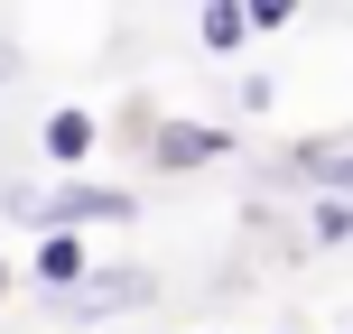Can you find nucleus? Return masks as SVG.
<instances>
[{"mask_svg":"<svg viewBox=\"0 0 353 334\" xmlns=\"http://www.w3.org/2000/svg\"><path fill=\"white\" fill-rule=\"evenodd\" d=\"M0 213H10V223H28V232H84V223H130V213H140V195L93 186V176H65L56 195H37V186H0Z\"/></svg>","mask_w":353,"mask_h":334,"instance_id":"1","label":"nucleus"},{"mask_svg":"<svg viewBox=\"0 0 353 334\" xmlns=\"http://www.w3.org/2000/svg\"><path fill=\"white\" fill-rule=\"evenodd\" d=\"M149 158L159 167H214V158H232V130L223 121H168V130H149Z\"/></svg>","mask_w":353,"mask_h":334,"instance_id":"2","label":"nucleus"},{"mask_svg":"<svg viewBox=\"0 0 353 334\" xmlns=\"http://www.w3.org/2000/svg\"><path fill=\"white\" fill-rule=\"evenodd\" d=\"M28 279L47 288V298H74V288L93 279V251H84V232H37V260H28Z\"/></svg>","mask_w":353,"mask_h":334,"instance_id":"3","label":"nucleus"},{"mask_svg":"<svg viewBox=\"0 0 353 334\" xmlns=\"http://www.w3.org/2000/svg\"><path fill=\"white\" fill-rule=\"evenodd\" d=\"M159 298V279L149 269H121V279H84L74 298H56V306H74V316H112V306H149Z\"/></svg>","mask_w":353,"mask_h":334,"instance_id":"4","label":"nucleus"},{"mask_svg":"<svg viewBox=\"0 0 353 334\" xmlns=\"http://www.w3.org/2000/svg\"><path fill=\"white\" fill-rule=\"evenodd\" d=\"M93 140H103V121H93V112H47V130H37V149H47L56 167H74V158H93Z\"/></svg>","mask_w":353,"mask_h":334,"instance_id":"5","label":"nucleus"},{"mask_svg":"<svg viewBox=\"0 0 353 334\" xmlns=\"http://www.w3.org/2000/svg\"><path fill=\"white\" fill-rule=\"evenodd\" d=\"M298 167L316 176L335 205H353V140H307V149H298Z\"/></svg>","mask_w":353,"mask_h":334,"instance_id":"6","label":"nucleus"},{"mask_svg":"<svg viewBox=\"0 0 353 334\" xmlns=\"http://www.w3.org/2000/svg\"><path fill=\"white\" fill-rule=\"evenodd\" d=\"M195 47H205V56H242V47H251L242 0H205V10H195Z\"/></svg>","mask_w":353,"mask_h":334,"instance_id":"7","label":"nucleus"},{"mask_svg":"<svg viewBox=\"0 0 353 334\" xmlns=\"http://www.w3.org/2000/svg\"><path fill=\"white\" fill-rule=\"evenodd\" d=\"M307 232H316V242H353V205H335V195H316V213H307Z\"/></svg>","mask_w":353,"mask_h":334,"instance_id":"8","label":"nucleus"},{"mask_svg":"<svg viewBox=\"0 0 353 334\" xmlns=\"http://www.w3.org/2000/svg\"><path fill=\"white\" fill-rule=\"evenodd\" d=\"M10 74H19V56H10V37H0V84H10Z\"/></svg>","mask_w":353,"mask_h":334,"instance_id":"9","label":"nucleus"},{"mask_svg":"<svg viewBox=\"0 0 353 334\" xmlns=\"http://www.w3.org/2000/svg\"><path fill=\"white\" fill-rule=\"evenodd\" d=\"M0 288H10V279H0Z\"/></svg>","mask_w":353,"mask_h":334,"instance_id":"10","label":"nucleus"}]
</instances>
